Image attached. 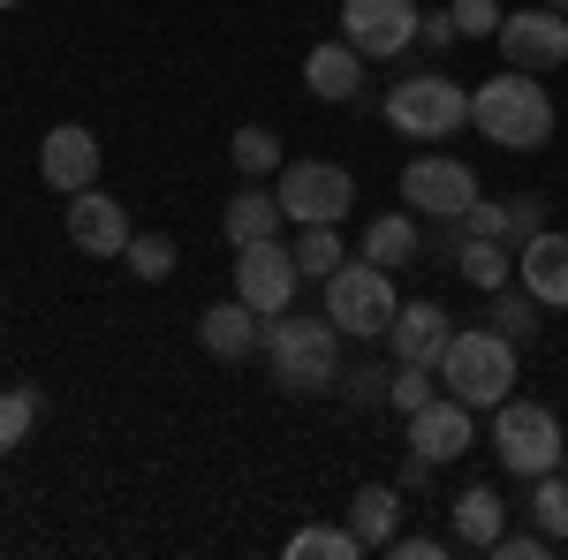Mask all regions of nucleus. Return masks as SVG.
<instances>
[{"mask_svg": "<svg viewBox=\"0 0 568 560\" xmlns=\"http://www.w3.org/2000/svg\"><path fill=\"white\" fill-rule=\"evenodd\" d=\"M387 379H394V371H379V364H364V371L349 379V394H356V401H387Z\"/></svg>", "mask_w": 568, "mask_h": 560, "instance_id": "f704fd0d", "label": "nucleus"}, {"mask_svg": "<svg viewBox=\"0 0 568 560\" xmlns=\"http://www.w3.org/2000/svg\"><path fill=\"white\" fill-rule=\"evenodd\" d=\"M546 553H554L546 530H500V538H493V560H546Z\"/></svg>", "mask_w": 568, "mask_h": 560, "instance_id": "72a5a7b5", "label": "nucleus"}, {"mask_svg": "<svg viewBox=\"0 0 568 560\" xmlns=\"http://www.w3.org/2000/svg\"><path fill=\"white\" fill-rule=\"evenodd\" d=\"M273 197H281V213L311 227V220H342L356 205V182L349 167H334V160H288L281 182H273Z\"/></svg>", "mask_w": 568, "mask_h": 560, "instance_id": "0eeeda50", "label": "nucleus"}, {"mask_svg": "<svg viewBox=\"0 0 568 560\" xmlns=\"http://www.w3.org/2000/svg\"><path fill=\"white\" fill-rule=\"evenodd\" d=\"M281 197L273 190H243V197H227V243L243 251V243H273L281 235Z\"/></svg>", "mask_w": 568, "mask_h": 560, "instance_id": "4be33fe9", "label": "nucleus"}, {"mask_svg": "<svg viewBox=\"0 0 568 560\" xmlns=\"http://www.w3.org/2000/svg\"><path fill=\"white\" fill-rule=\"evenodd\" d=\"M433 394H439V371H433V364H394V379H387V409L417 417V409H425Z\"/></svg>", "mask_w": 568, "mask_h": 560, "instance_id": "c756f323", "label": "nucleus"}, {"mask_svg": "<svg viewBox=\"0 0 568 560\" xmlns=\"http://www.w3.org/2000/svg\"><path fill=\"white\" fill-rule=\"evenodd\" d=\"M39 174L61 190V197H77V190H91L99 182V136L84 130V122H61V130H45L39 144Z\"/></svg>", "mask_w": 568, "mask_h": 560, "instance_id": "4468645a", "label": "nucleus"}, {"mask_svg": "<svg viewBox=\"0 0 568 560\" xmlns=\"http://www.w3.org/2000/svg\"><path fill=\"white\" fill-rule=\"evenodd\" d=\"M433 371H439V387L455 394V401L500 409L508 387H516V342L493 334V326H463V334H447V348H439Z\"/></svg>", "mask_w": 568, "mask_h": 560, "instance_id": "7ed1b4c3", "label": "nucleus"}, {"mask_svg": "<svg viewBox=\"0 0 568 560\" xmlns=\"http://www.w3.org/2000/svg\"><path fill=\"white\" fill-rule=\"evenodd\" d=\"M470 122L500 152H538V144H554V99L530 69H500L493 84L470 91Z\"/></svg>", "mask_w": 568, "mask_h": 560, "instance_id": "f257e3e1", "label": "nucleus"}, {"mask_svg": "<svg viewBox=\"0 0 568 560\" xmlns=\"http://www.w3.org/2000/svg\"><path fill=\"white\" fill-rule=\"evenodd\" d=\"M417 39H425V45H455V23H447V16H425Z\"/></svg>", "mask_w": 568, "mask_h": 560, "instance_id": "e433bc0d", "label": "nucleus"}, {"mask_svg": "<svg viewBox=\"0 0 568 560\" xmlns=\"http://www.w3.org/2000/svg\"><path fill=\"white\" fill-rule=\"evenodd\" d=\"M265 364H273V387L288 394H326L334 379H342V326L334 318H273L258 334Z\"/></svg>", "mask_w": 568, "mask_h": 560, "instance_id": "f03ea898", "label": "nucleus"}, {"mask_svg": "<svg viewBox=\"0 0 568 560\" xmlns=\"http://www.w3.org/2000/svg\"><path fill=\"white\" fill-rule=\"evenodd\" d=\"M61 227H69V243H77L84 258H122V251H130V213H122L99 182L69 197V220H61Z\"/></svg>", "mask_w": 568, "mask_h": 560, "instance_id": "f8f14e48", "label": "nucleus"}, {"mask_svg": "<svg viewBox=\"0 0 568 560\" xmlns=\"http://www.w3.org/2000/svg\"><path fill=\"white\" fill-rule=\"evenodd\" d=\"M402 205H417V213H433L447 227V220H463L478 205V174L463 167V160H447V152H417L402 167Z\"/></svg>", "mask_w": 568, "mask_h": 560, "instance_id": "6e6552de", "label": "nucleus"}, {"mask_svg": "<svg viewBox=\"0 0 568 560\" xmlns=\"http://www.w3.org/2000/svg\"><path fill=\"white\" fill-rule=\"evenodd\" d=\"M258 334H265V318L243 296H235V303H213V310L197 318V342H205V356H220V364L251 356V348H258Z\"/></svg>", "mask_w": 568, "mask_h": 560, "instance_id": "a211bd4d", "label": "nucleus"}, {"mask_svg": "<svg viewBox=\"0 0 568 560\" xmlns=\"http://www.w3.org/2000/svg\"><path fill=\"white\" fill-rule=\"evenodd\" d=\"M122 258H130V273L136 281H175V235H130V251H122Z\"/></svg>", "mask_w": 568, "mask_h": 560, "instance_id": "2f4dec72", "label": "nucleus"}, {"mask_svg": "<svg viewBox=\"0 0 568 560\" xmlns=\"http://www.w3.org/2000/svg\"><path fill=\"white\" fill-rule=\"evenodd\" d=\"M463 122H470V91L455 77H402L387 91V130L409 144H447Z\"/></svg>", "mask_w": 568, "mask_h": 560, "instance_id": "423d86ee", "label": "nucleus"}, {"mask_svg": "<svg viewBox=\"0 0 568 560\" xmlns=\"http://www.w3.org/2000/svg\"><path fill=\"white\" fill-rule=\"evenodd\" d=\"M417 0H342V39L364 53V61H387V53H409L417 45Z\"/></svg>", "mask_w": 568, "mask_h": 560, "instance_id": "9d476101", "label": "nucleus"}, {"mask_svg": "<svg viewBox=\"0 0 568 560\" xmlns=\"http://www.w3.org/2000/svg\"><path fill=\"white\" fill-rule=\"evenodd\" d=\"M394 310H402V296H394V273L372 258H342L334 273H326V318L342 326V334H356V342H387Z\"/></svg>", "mask_w": 568, "mask_h": 560, "instance_id": "20e7f679", "label": "nucleus"}, {"mask_svg": "<svg viewBox=\"0 0 568 560\" xmlns=\"http://www.w3.org/2000/svg\"><path fill=\"white\" fill-rule=\"evenodd\" d=\"M485 326L508 334V342H530V334H538V296H530V288H516V296L493 288V318H485Z\"/></svg>", "mask_w": 568, "mask_h": 560, "instance_id": "c85d7f7f", "label": "nucleus"}, {"mask_svg": "<svg viewBox=\"0 0 568 560\" xmlns=\"http://www.w3.org/2000/svg\"><path fill=\"white\" fill-rule=\"evenodd\" d=\"M304 84H311V99H326V106H349L356 91H364V53H356L349 39H326V45H311V61H304Z\"/></svg>", "mask_w": 568, "mask_h": 560, "instance_id": "f3484780", "label": "nucleus"}, {"mask_svg": "<svg viewBox=\"0 0 568 560\" xmlns=\"http://www.w3.org/2000/svg\"><path fill=\"white\" fill-rule=\"evenodd\" d=\"M387 553H394V560H433V553H439V538H394Z\"/></svg>", "mask_w": 568, "mask_h": 560, "instance_id": "c9c22d12", "label": "nucleus"}, {"mask_svg": "<svg viewBox=\"0 0 568 560\" xmlns=\"http://www.w3.org/2000/svg\"><path fill=\"white\" fill-rule=\"evenodd\" d=\"M530 485H538V492H530V522L561 546V538H568V477L546 470V477H530Z\"/></svg>", "mask_w": 568, "mask_h": 560, "instance_id": "bb28decb", "label": "nucleus"}, {"mask_svg": "<svg viewBox=\"0 0 568 560\" xmlns=\"http://www.w3.org/2000/svg\"><path fill=\"white\" fill-rule=\"evenodd\" d=\"M493 455H500V470L508 477H546L568 462V439H561V417L546 409V401H500V417H493Z\"/></svg>", "mask_w": 568, "mask_h": 560, "instance_id": "39448f33", "label": "nucleus"}, {"mask_svg": "<svg viewBox=\"0 0 568 560\" xmlns=\"http://www.w3.org/2000/svg\"><path fill=\"white\" fill-rule=\"evenodd\" d=\"M493 45L508 53V69L546 77V69H561V61H568V16H561V8H524V16H500Z\"/></svg>", "mask_w": 568, "mask_h": 560, "instance_id": "9b49d317", "label": "nucleus"}, {"mask_svg": "<svg viewBox=\"0 0 568 560\" xmlns=\"http://www.w3.org/2000/svg\"><path fill=\"white\" fill-rule=\"evenodd\" d=\"M455 265H463V281L470 288H508V273H516V251L508 243H485V235H470V243H455Z\"/></svg>", "mask_w": 568, "mask_h": 560, "instance_id": "393cba45", "label": "nucleus"}, {"mask_svg": "<svg viewBox=\"0 0 568 560\" xmlns=\"http://www.w3.org/2000/svg\"><path fill=\"white\" fill-rule=\"evenodd\" d=\"M409 455H425V462H463V455H470V401L433 394V401L409 417Z\"/></svg>", "mask_w": 568, "mask_h": 560, "instance_id": "ddd939ff", "label": "nucleus"}, {"mask_svg": "<svg viewBox=\"0 0 568 560\" xmlns=\"http://www.w3.org/2000/svg\"><path fill=\"white\" fill-rule=\"evenodd\" d=\"M516 281H524L538 303H561V310H568V235L538 227L524 251H516Z\"/></svg>", "mask_w": 568, "mask_h": 560, "instance_id": "dca6fc26", "label": "nucleus"}, {"mask_svg": "<svg viewBox=\"0 0 568 560\" xmlns=\"http://www.w3.org/2000/svg\"><path fill=\"white\" fill-rule=\"evenodd\" d=\"M417 243H425V235H417V220H409V213H379L372 227H364V258L387 265V273H402V265L417 258Z\"/></svg>", "mask_w": 568, "mask_h": 560, "instance_id": "5701e85b", "label": "nucleus"}, {"mask_svg": "<svg viewBox=\"0 0 568 560\" xmlns=\"http://www.w3.org/2000/svg\"><path fill=\"white\" fill-rule=\"evenodd\" d=\"M546 227V213H538V197H508V205H470L463 220H447V243H470V235H485V243H508V251H524L530 235Z\"/></svg>", "mask_w": 568, "mask_h": 560, "instance_id": "2eb2a0df", "label": "nucleus"}, {"mask_svg": "<svg viewBox=\"0 0 568 560\" xmlns=\"http://www.w3.org/2000/svg\"><path fill=\"white\" fill-rule=\"evenodd\" d=\"M447 23H455V39H493L500 31V0H455Z\"/></svg>", "mask_w": 568, "mask_h": 560, "instance_id": "473e14b6", "label": "nucleus"}, {"mask_svg": "<svg viewBox=\"0 0 568 560\" xmlns=\"http://www.w3.org/2000/svg\"><path fill=\"white\" fill-rule=\"evenodd\" d=\"M508 530V508H500V492L493 485H463L455 492V538L463 546H478V553H493V538Z\"/></svg>", "mask_w": 568, "mask_h": 560, "instance_id": "412c9836", "label": "nucleus"}, {"mask_svg": "<svg viewBox=\"0 0 568 560\" xmlns=\"http://www.w3.org/2000/svg\"><path fill=\"white\" fill-rule=\"evenodd\" d=\"M546 8H561V16H568V0H546Z\"/></svg>", "mask_w": 568, "mask_h": 560, "instance_id": "4c0bfd02", "label": "nucleus"}, {"mask_svg": "<svg viewBox=\"0 0 568 560\" xmlns=\"http://www.w3.org/2000/svg\"><path fill=\"white\" fill-rule=\"evenodd\" d=\"M288 251H296V273H304V281H326L334 265L349 258V251H342V220H311V227H296Z\"/></svg>", "mask_w": 568, "mask_h": 560, "instance_id": "b1692460", "label": "nucleus"}, {"mask_svg": "<svg viewBox=\"0 0 568 560\" xmlns=\"http://www.w3.org/2000/svg\"><path fill=\"white\" fill-rule=\"evenodd\" d=\"M0 8H23V0H0Z\"/></svg>", "mask_w": 568, "mask_h": 560, "instance_id": "58836bf2", "label": "nucleus"}, {"mask_svg": "<svg viewBox=\"0 0 568 560\" xmlns=\"http://www.w3.org/2000/svg\"><path fill=\"white\" fill-rule=\"evenodd\" d=\"M364 546H356L349 522H311V530H296L288 538V560H356Z\"/></svg>", "mask_w": 568, "mask_h": 560, "instance_id": "a878e982", "label": "nucleus"}, {"mask_svg": "<svg viewBox=\"0 0 568 560\" xmlns=\"http://www.w3.org/2000/svg\"><path fill=\"white\" fill-rule=\"evenodd\" d=\"M39 425V394L31 387H0V455H16Z\"/></svg>", "mask_w": 568, "mask_h": 560, "instance_id": "7c9ffc66", "label": "nucleus"}, {"mask_svg": "<svg viewBox=\"0 0 568 560\" xmlns=\"http://www.w3.org/2000/svg\"><path fill=\"white\" fill-rule=\"evenodd\" d=\"M227 160H235L243 174H281V136L265 130V122H251V130L227 136Z\"/></svg>", "mask_w": 568, "mask_h": 560, "instance_id": "cd10ccee", "label": "nucleus"}, {"mask_svg": "<svg viewBox=\"0 0 568 560\" xmlns=\"http://www.w3.org/2000/svg\"><path fill=\"white\" fill-rule=\"evenodd\" d=\"M296 281H304V273H296V251H288L281 235H273V243H243V251H235V296L251 303L258 318H281V310L296 303Z\"/></svg>", "mask_w": 568, "mask_h": 560, "instance_id": "1a4fd4ad", "label": "nucleus"}, {"mask_svg": "<svg viewBox=\"0 0 568 560\" xmlns=\"http://www.w3.org/2000/svg\"><path fill=\"white\" fill-rule=\"evenodd\" d=\"M387 342H394V364H439V348H447V310H439V303H402Z\"/></svg>", "mask_w": 568, "mask_h": 560, "instance_id": "6ab92c4d", "label": "nucleus"}, {"mask_svg": "<svg viewBox=\"0 0 568 560\" xmlns=\"http://www.w3.org/2000/svg\"><path fill=\"white\" fill-rule=\"evenodd\" d=\"M349 530H356L364 553H387L394 530H402V492H394V485H364L349 500Z\"/></svg>", "mask_w": 568, "mask_h": 560, "instance_id": "aec40b11", "label": "nucleus"}]
</instances>
